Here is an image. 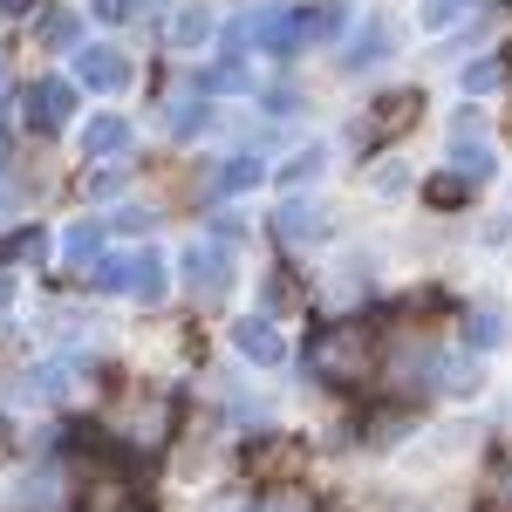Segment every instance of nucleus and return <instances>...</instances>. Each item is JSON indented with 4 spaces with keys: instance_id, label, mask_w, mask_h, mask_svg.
<instances>
[{
    "instance_id": "obj_8",
    "label": "nucleus",
    "mask_w": 512,
    "mask_h": 512,
    "mask_svg": "<svg viewBox=\"0 0 512 512\" xmlns=\"http://www.w3.org/2000/svg\"><path fill=\"white\" fill-rule=\"evenodd\" d=\"M76 76L89 82V89H123V82H130V62H123L117 48H82Z\"/></svg>"
},
{
    "instance_id": "obj_17",
    "label": "nucleus",
    "mask_w": 512,
    "mask_h": 512,
    "mask_svg": "<svg viewBox=\"0 0 512 512\" xmlns=\"http://www.w3.org/2000/svg\"><path fill=\"white\" fill-rule=\"evenodd\" d=\"M465 198H472V178H465V171H444L431 185V205H465Z\"/></svg>"
},
{
    "instance_id": "obj_1",
    "label": "nucleus",
    "mask_w": 512,
    "mask_h": 512,
    "mask_svg": "<svg viewBox=\"0 0 512 512\" xmlns=\"http://www.w3.org/2000/svg\"><path fill=\"white\" fill-rule=\"evenodd\" d=\"M335 28H342V7H267V14L246 21V41L267 48V55H294V48L335 35Z\"/></svg>"
},
{
    "instance_id": "obj_12",
    "label": "nucleus",
    "mask_w": 512,
    "mask_h": 512,
    "mask_svg": "<svg viewBox=\"0 0 512 512\" xmlns=\"http://www.w3.org/2000/svg\"><path fill=\"white\" fill-rule=\"evenodd\" d=\"M164 35H171V48H205V41H212V14H205V7H178V21H171Z\"/></svg>"
},
{
    "instance_id": "obj_11",
    "label": "nucleus",
    "mask_w": 512,
    "mask_h": 512,
    "mask_svg": "<svg viewBox=\"0 0 512 512\" xmlns=\"http://www.w3.org/2000/svg\"><path fill=\"white\" fill-rule=\"evenodd\" d=\"M239 355H246V362H260V369H274L280 355V335H274V321H239Z\"/></svg>"
},
{
    "instance_id": "obj_28",
    "label": "nucleus",
    "mask_w": 512,
    "mask_h": 512,
    "mask_svg": "<svg viewBox=\"0 0 512 512\" xmlns=\"http://www.w3.org/2000/svg\"><path fill=\"white\" fill-rule=\"evenodd\" d=\"M0 308H7V280H0Z\"/></svg>"
},
{
    "instance_id": "obj_14",
    "label": "nucleus",
    "mask_w": 512,
    "mask_h": 512,
    "mask_svg": "<svg viewBox=\"0 0 512 512\" xmlns=\"http://www.w3.org/2000/svg\"><path fill=\"white\" fill-rule=\"evenodd\" d=\"M62 253H69V267H89V260H103V226H96V219H82V226H69V239H62Z\"/></svg>"
},
{
    "instance_id": "obj_3",
    "label": "nucleus",
    "mask_w": 512,
    "mask_h": 512,
    "mask_svg": "<svg viewBox=\"0 0 512 512\" xmlns=\"http://www.w3.org/2000/svg\"><path fill=\"white\" fill-rule=\"evenodd\" d=\"M96 294H164V260L158 253H123V260H96Z\"/></svg>"
},
{
    "instance_id": "obj_5",
    "label": "nucleus",
    "mask_w": 512,
    "mask_h": 512,
    "mask_svg": "<svg viewBox=\"0 0 512 512\" xmlns=\"http://www.w3.org/2000/svg\"><path fill=\"white\" fill-rule=\"evenodd\" d=\"M185 280H192V294L219 301V294L233 287V260H226V246H192V253H185Z\"/></svg>"
},
{
    "instance_id": "obj_20",
    "label": "nucleus",
    "mask_w": 512,
    "mask_h": 512,
    "mask_svg": "<svg viewBox=\"0 0 512 512\" xmlns=\"http://www.w3.org/2000/svg\"><path fill=\"white\" fill-rule=\"evenodd\" d=\"M205 89H253V76H246V69H239V62H219V69H205Z\"/></svg>"
},
{
    "instance_id": "obj_21",
    "label": "nucleus",
    "mask_w": 512,
    "mask_h": 512,
    "mask_svg": "<svg viewBox=\"0 0 512 512\" xmlns=\"http://www.w3.org/2000/svg\"><path fill=\"white\" fill-rule=\"evenodd\" d=\"M294 465H301V458H294V444H267V458H260V472H267V478H287Z\"/></svg>"
},
{
    "instance_id": "obj_26",
    "label": "nucleus",
    "mask_w": 512,
    "mask_h": 512,
    "mask_svg": "<svg viewBox=\"0 0 512 512\" xmlns=\"http://www.w3.org/2000/svg\"><path fill=\"white\" fill-rule=\"evenodd\" d=\"M41 41H48V48H62V41H76V21H48V28H41Z\"/></svg>"
},
{
    "instance_id": "obj_7",
    "label": "nucleus",
    "mask_w": 512,
    "mask_h": 512,
    "mask_svg": "<svg viewBox=\"0 0 512 512\" xmlns=\"http://www.w3.org/2000/svg\"><path fill=\"white\" fill-rule=\"evenodd\" d=\"M451 158L472 171V185H478V178H492V144H485V123H478V117H465L458 130H451Z\"/></svg>"
},
{
    "instance_id": "obj_4",
    "label": "nucleus",
    "mask_w": 512,
    "mask_h": 512,
    "mask_svg": "<svg viewBox=\"0 0 512 512\" xmlns=\"http://www.w3.org/2000/svg\"><path fill=\"white\" fill-rule=\"evenodd\" d=\"M417 110H424L417 89H390V96H376V110H369V137H362V144H383V137H396V130H410Z\"/></svg>"
},
{
    "instance_id": "obj_19",
    "label": "nucleus",
    "mask_w": 512,
    "mask_h": 512,
    "mask_svg": "<svg viewBox=\"0 0 512 512\" xmlns=\"http://www.w3.org/2000/svg\"><path fill=\"white\" fill-rule=\"evenodd\" d=\"M499 76H506V62H472V69H465V96H485V89H499Z\"/></svg>"
},
{
    "instance_id": "obj_25",
    "label": "nucleus",
    "mask_w": 512,
    "mask_h": 512,
    "mask_svg": "<svg viewBox=\"0 0 512 512\" xmlns=\"http://www.w3.org/2000/svg\"><path fill=\"white\" fill-rule=\"evenodd\" d=\"M89 192H96V198H117L123 192V171H96V178H89Z\"/></svg>"
},
{
    "instance_id": "obj_2",
    "label": "nucleus",
    "mask_w": 512,
    "mask_h": 512,
    "mask_svg": "<svg viewBox=\"0 0 512 512\" xmlns=\"http://www.w3.org/2000/svg\"><path fill=\"white\" fill-rule=\"evenodd\" d=\"M308 369H315L328 390H362V376L376 369V335L349 321V328H328L315 349H308Z\"/></svg>"
},
{
    "instance_id": "obj_27",
    "label": "nucleus",
    "mask_w": 512,
    "mask_h": 512,
    "mask_svg": "<svg viewBox=\"0 0 512 512\" xmlns=\"http://www.w3.org/2000/svg\"><path fill=\"white\" fill-rule=\"evenodd\" d=\"M96 14H103V21H123V14H130V0H96Z\"/></svg>"
},
{
    "instance_id": "obj_24",
    "label": "nucleus",
    "mask_w": 512,
    "mask_h": 512,
    "mask_svg": "<svg viewBox=\"0 0 512 512\" xmlns=\"http://www.w3.org/2000/svg\"><path fill=\"white\" fill-rule=\"evenodd\" d=\"M390 48V28H369V35L355 41V62H369V55H383Z\"/></svg>"
},
{
    "instance_id": "obj_15",
    "label": "nucleus",
    "mask_w": 512,
    "mask_h": 512,
    "mask_svg": "<svg viewBox=\"0 0 512 512\" xmlns=\"http://www.w3.org/2000/svg\"><path fill=\"white\" fill-rule=\"evenodd\" d=\"M41 253H48V233H14V239H0V260H7V267H21V260H41Z\"/></svg>"
},
{
    "instance_id": "obj_13",
    "label": "nucleus",
    "mask_w": 512,
    "mask_h": 512,
    "mask_svg": "<svg viewBox=\"0 0 512 512\" xmlns=\"http://www.w3.org/2000/svg\"><path fill=\"white\" fill-rule=\"evenodd\" d=\"M280 239H294V246H301V239H321V212L315 205H301V198H294V205H280Z\"/></svg>"
},
{
    "instance_id": "obj_16",
    "label": "nucleus",
    "mask_w": 512,
    "mask_h": 512,
    "mask_svg": "<svg viewBox=\"0 0 512 512\" xmlns=\"http://www.w3.org/2000/svg\"><path fill=\"white\" fill-rule=\"evenodd\" d=\"M253 178H260V158H233L219 178H212V192H246Z\"/></svg>"
},
{
    "instance_id": "obj_29",
    "label": "nucleus",
    "mask_w": 512,
    "mask_h": 512,
    "mask_svg": "<svg viewBox=\"0 0 512 512\" xmlns=\"http://www.w3.org/2000/svg\"><path fill=\"white\" fill-rule=\"evenodd\" d=\"M506 62H512V55H506Z\"/></svg>"
},
{
    "instance_id": "obj_10",
    "label": "nucleus",
    "mask_w": 512,
    "mask_h": 512,
    "mask_svg": "<svg viewBox=\"0 0 512 512\" xmlns=\"http://www.w3.org/2000/svg\"><path fill=\"white\" fill-rule=\"evenodd\" d=\"M82 151H89V158H117V151H130V123L123 117H89Z\"/></svg>"
},
{
    "instance_id": "obj_6",
    "label": "nucleus",
    "mask_w": 512,
    "mask_h": 512,
    "mask_svg": "<svg viewBox=\"0 0 512 512\" xmlns=\"http://www.w3.org/2000/svg\"><path fill=\"white\" fill-rule=\"evenodd\" d=\"M28 117H35L41 130L69 123V117H76V82H62V76H41L35 89H28Z\"/></svg>"
},
{
    "instance_id": "obj_22",
    "label": "nucleus",
    "mask_w": 512,
    "mask_h": 512,
    "mask_svg": "<svg viewBox=\"0 0 512 512\" xmlns=\"http://www.w3.org/2000/svg\"><path fill=\"white\" fill-rule=\"evenodd\" d=\"M171 130H178V137H198V130H205V103H178V110H171Z\"/></svg>"
},
{
    "instance_id": "obj_23",
    "label": "nucleus",
    "mask_w": 512,
    "mask_h": 512,
    "mask_svg": "<svg viewBox=\"0 0 512 512\" xmlns=\"http://www.w3.org/2000/svg\"><path fill=\"white\" fill-rule=\"evenodd\" d=\"M315 171H321V151H301V158L287 164V185H308Z\"/></svg>"
},
{
    "instance_id": "obj_9",
    "label": "nucleus",
    "mask_w": 512,
    "mask_h": 512,
    "mask_svg": "<svg viewBox=\"0 0 512 512\" xmlns=\"http://www.w3.org/2000/svg\"><path fill=\"white\" fill-rule=\"evenodd\" d=\"M130 506H137V485L123 472L89 478V492H82V512H130Z\"/></svg>"
},
{
    "instance_id": "obj_18",
    "label": "nucleus",
    "mask_w": 512,
    "mask_h": 512,
    "mask_svg": "<svg viewBox=\"0 0 512 512\" xmlns=\"http://www.w3.org/2000/svg\"><path fill=\"white\" fill-rule=\"evenodd\" d=\"M472 335H478L472 349H499V335H506V315H499V308H478V315H472Z\"/></svg>"
}]
</instances>
